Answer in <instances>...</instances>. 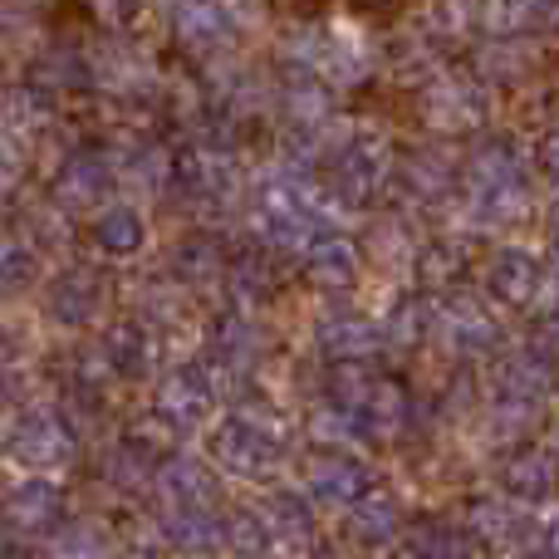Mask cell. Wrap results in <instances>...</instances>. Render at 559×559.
Returning <instances> with one entry per match:
<instances>
[{"mask_svg":"<svg viewBox=\"0 0 559 559\" xmlns=\"http://www.w3.org/2000/svg\"><path fill=\"white\" fill-rule=\"evenodd\" d=\"M305 275L314 289H329V295H344L348 285L358 280V251L348 241H338V236H329V241H314L305 255Z\"/></svg>","mask_w":559,"mask_h":559,"instance_id":"obj_6","label":"cell"},{"mask_svg":"<svg viewBox=\"0 0 559 559\" xmlns=\"http://www.w3.org/2000/svg\"><path fill=\"white\" fill-rule=\"evenodd\" d=\"M15 456L25 466H59L74 456V437H69V427L59 417L35 413L15 427Z\"/></svg>","mask_w":559,"mask_h":559,"instance_id":"obj_5","label":"cell"},{"mask_svg":"<svg viewBox=\"0 0 559 559\" xmlns=\"http://www.w3.org/2000/svg\"><path fill=\"white\" fill-rule=\"evenodd\" d=\"M153 486H157V496H167V506H202V511L216 506V476L197 456H167L157 466Z\"/></svg>","mask_w":559,"mask_h":559,"instance_id":"obj_4","label":"cell"},{"mask_svg":"<svg viewBox=\"0 0 559 559\" xmlns=\"http://www.w3.org/2000/svg\"><path fill=\"white\" fill-rule=\"evenodd\" d=\"M15 177H20V153L5 143V138H0V187H10Z\"/></svg>","mask_w":559,"mask_h":559,"instance_id":"obj_25","label":"cell"},{"mask_svg":"<svg viewBox=\"0 0 559 559\" xmlns=\"http://www.w3.org/2000/svg\"><path fill=\"white\" fill-rule=\"evenodd\" d=\"M222 271H226V251L212 236H192V241L177 246V275L187 285H206V280H216Z\"/></svg>","mask_w":559,"mask_h":559,"instance_id":"obj_18","label":"cell"},{"mask_svg":"<svg viewBox=\"0 0 559 559\" xmlns=\"http://www.w3.org/2000/svg\"><path fill=\"white\" fill-rule=\"evenodd\" d=\"M108 531L94 521H79L59 535V559H108Z\"/></svg>","mask_w":559,"mask_h":559,"instance_id":"obj_22","label":"cell"},{"mask_svg":"<svg viewBox=\"0 0 559 559\" xmlns=\"http://www.w3.org/2000/svg\"><path fill=\"white\" fill-rule=\"evenodd\" d=\"M39 275V251L29 241H0V289H29Z\"/></svg>","mask_w":559,"mask_h":559,"instance_id":"obj_20","label":"cell"},{"mask_svg":"<svg viewBox=\"0 0 559 559\" xmlns=\"http://www.w3.org/2000/svg\"><path fill=\"white\" fill-rule=\"evenodd\" d=\"M226 545H231L241 559H265L275 545V535H271V525H265V515L236 511L231 521H226Z\"/></svg>","mask_w":559,"mask_h":559,"instance_id":"obj_19","label":"cell"},{"mask_svg":"<svg viewBox=\"0 0 559 559\" xmlns=\"http://www.w3.org/2000/svg\"><path fill=\"white\" fill-rule=\"evenodd\" d=\"M10 521L20 525V531H55L59 515H64V501H59V486L55 481H39V476H29L25 486H15L5 501Z\"/></svg>","mask_w":559,"mask_h":559,"instance_id":"obj_7","label":"cell"},{"mask_svg":"<svg viewBox=\"0 0 559 559\" xmlns=\"http://www.w3.org/2000/svg\"><path fill=\"white\" fill-rule=\"evenodd\" d=\"M364 486L368 476L354 456H319V462H309V491L329 506H354L364 496Z\"/></svg>","mask_w":559,"mask_h":559,"instance_id":"obj_8","label":"cell"},{"mask_svg":"<svg viewBox=\"0 0 559 559\" xmlns=\"http://www.w3.org/2000/svg\"><path fill=\"white\" fill-rule=\"evenodd\" d=\"M104 472H108V481L123 486V491H143L147 481H157L153 442H138V437H128V442L104 462Z\"/></svg>","mask_w":559,"mask_h":559,"instance_id":"obj_14","label":"cell"},{"mask_svg":"<svg viewBox=\"0 0 559 559\" xmlns=\"http://www.w3.org/2000/svg\"><path fill=\"white\" fill-rule=\"evenodd\" d=\"M212 358L226 373H241V368H251L255 358H261V338H255V329L246 324V319H226L212 338Z\"/></svg>","mask_w":559,"mask_h":559,"instance_id":"obj_16","label":"cell"},{"mask_svg":"<svg viewBox=\"0 0 559 559\" xmlns=\"http://www.w3.org/2000/svg\"><path fill=\"white\" fill-rule=\"evenodd\" d=\"M10 358H15V348H10V338H5V329H0V368L10 364Z\"/></svg>","mask_w":559,"mask_h":559,"instance_id":"obj_26","label":"cell"},{"mask_svg":"<svg viewBox=\"0 0 559 559\" xmlns=\"http://www.w3.org/2000/svg\"><path fill=\"white\" fill-rule=\"evenodd\" d=\"M59 206H69V212H84V206L104 202L108 192V167L98 163V157H74V163L59 173Z\"/></svg>","mask_w":559,"mask_h":559,"instance_id":"obj_11","label":"cell"},{"mask_svg":"<svg viewBox=\"0 0 559 559\" xmlns=\"http://www.w3.org/2000/svg\"><path fill=\"white\" fill-rule=\"evenodd\" d=\"M0 559H29V555H20V550H0Z\"/></svg>","mask_w":559,"mask_h":559,"instance_id":"obj_27","label":"cell"},{"mask_svg":"<svg viewBox=\"0 0 559 559\" xmlns=\"http://www.w3.org/2000/svg\"><path fill=\"white\" fill-rule=\"evenodd\" d=\"M212 403H216V388L206 378V368H182V373L163 378V388H157V417H167L173 427L202 423L212 413Z\"/></svg>","mask_w":559,"mask_h":559,"instance_id":"obj_2","label":"cell"},{"mask_svg":"<svg viewBox=\"0 0 559 559\" xmlns=\"http://www.w3.org/2000/svg\"><path fill=\"white\" fill-rule=\"evenodd\" d=\"M94 241L108 255H138L143 251V216L133 206H108L94 222Z\"/></svg>","mask_w":559,"mask_h":559,"instance_id":"obj_13","label":"cell"},{"mask_svg":"<svg viewBox=\"0 0 559 559\" xmlns=\"http://www.w3.org/2000/svg\"><path fill=\"white\" fill-rule=\"evenodd\" d=\"M231 289L241 299H265V295H271L275 275H271V265H265V255H255V251L236 255V261H231Z\"/></svg>","mask_w":559,"mask_h":559,"instance_id":"obj_21","label":"cell"},{"mask_svg":"<svg viewBox=\"0 0 559 559\" xmlns=\"http://www.w3.org/2000/svg\"><path fill=\"white\" fill-rule=\"evenodd\" d=\"M182 35L197 39V45H212V39L226 35V20L216 5H187L182 10Z\"/></svg>","mask_w":559,"mask_h":559,"instance_id":"obj_24","label":"cell"},{"mask_svg":"<svg viewBox=\"0 0 559 559\" xmlns=\"http://www.w3.org/2000/svg\"><path fill=\"white\" fill-rule=\"evenodd\" d=\"M373 344H378V329L368 324V319H358V314H338V319H329V324L319 329V348H324L329 358H358V354H368Z\"/></svg>","mask_w":559,"mask_h":559,"instance_id":"obj_15","label":"cell"},{"mask_svg":"<svg viewBox=\"0 0 559 559\" xmlns=\"http://www.w3.org/2000/svg\"><path fill=\"white\" fill-rule=\"evenodd\" d=\"M98 305H104V285H98L94 271L59 275L55 285H49V299H45L49 319H55V324H64V329H84L88 319L98 314Z\"/></svg>","mask_w":559,"mask_h":559,"instance_id":"obj_3","label":"cell"},{"mask_svg":"<svg viewBox=\"0 0 559 559\" xmlns=\"http://www.w3.org/2000/svg\"><path fill=\"white\" fill-rule=\"evenodd\" d=\"M280 452H285L280 437L265 432V427L251 423V417H231V423H222L212 432L216 466H226V472H236V476H265L280 462Z\"/></svg>","mask_w":559,"mask_h":559,"instance_id":"obj_1","label":"cell"},{"mask_svg":"<svg viewBox=\"0 0 559 559\" xmlns=\"http://www.w3.org/2000/svg\"><path fill=\"white\" fill-rule=\"evenodd\" d=\"M265 525H271V535L280 545H289V550H299V545L314 540V511H309V501L295 496V491L271 496V506H265Z\"/></svg>","mask_w":559,"mask_h":559,"instance_id":"obj_10","label":"cell"},{"mask_svg":"<svg viewBox=\"0 0 559 559\" xmlns=\"http://www.w3.org/2000/svg\"><path fill=\"white\" fill-rule=\"evenodd\" d=\"M348 531H354L358 540H368V545L393 540V531H397V506L388 501V496H368V491H364V496L354 501Z\"/></svg>","mask_w":559,"mask_h":559,"instance_id":"obj_17","label":"cell"},{"mask_svg":"<svg viewBox=\"0 0 559 559\" xmlns=\"http://www.w3.org/2000/svg\"><path fill=\"white\" fill-rule=\"evenodd\" d=\"M167 535L182 550H212L216 540H226V525L212 511H202V506H173L167 511Z\"/></svg>","mask_w":559,"mask_h":559,"instance_id":"obj_12","label":"cell"},{"mask_svg":"<svg viewBox=\"0 0 559 559\" xmlns=\"http://www.w3.org/2000/svg\"><path fill=\"white\" fill-rule=\"evenodd\" d=\"M104 364L114 368V373H123V378L147 373V368H153V334H147L143 324H133V319L114 324L104 334Z\"/></svg>","mask_w":559,"mask_h":559,"instance_id":"obj_9","label":"cell"},{"mask_svg":"<svg viewBox=\"0 0 559 559\" xmlns=\"http://www.w3.org/2000/svg\"><path fill=\"white\" fill-rule=\"evenodd\" d=\"M329 397H334L338 407H364L368 397H373V383H368L364 368L344 358V368H334V378H329Z\"/></svg>","mask_w":559,"mask_h":559,"instance_id":"obj_23","label":"cell"}]
</instances>
